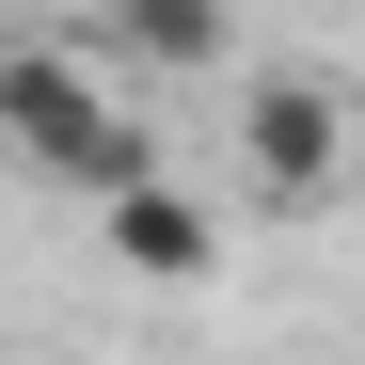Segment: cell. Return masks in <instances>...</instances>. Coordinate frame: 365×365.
Listing matches in <instances>:
<instances>
[{
  "label": "cell",
  "instance_id": "1",
  "mask_svg": "<svg viewBox=\"0 0 365 365\" xmlns=\"http://www.w3.org/2000/svg\"><path fill=\"white\" fill-rule=\"evenodd\" d=\"M0 143H16L48 191H128V175H159L143 128L111 111L96 48H0Z\"/></svg>",
  "mask_w": 365,
  "mask_h": 365
},
{
  "label": "cell",
  "instance_id": "2",
  "mask_svg": "<svg viewBox=\"0 0 365 365\" xmlns=\"http://www.w3.org/2000/svg\"><path fill=\"white\" fill-rule=\"evenodd\" d=\"M238 175H255L270 207H318L334 175H349V80H318V64H270L255 96H238Z\"/></svg>",
  "mask_w": 365,
  "mask_h": 365
},
{
  "label": "cell",
  "instance_id": "3",
  "mask_svg": "<svg viewBox=\"0 0 365 365\" xmlns=\"http://www.w3.org/2000/svg\"><path fill=\"white\" fill-rule=\"evenodd\" d=\"M96 222H111V255H128L143 286H207V270H222V222H207L191 191H159V175H128V191H96Z\"/></svg>",
  "mask_w": 365,
  "mask_h": 365
},
{
  "label": "cell",
  "instance_id": "4",
  "mask_svg": "<svg viewBox=\"0 0 365 365\" xmlns=\"http://www.w3.org/2000/svg\"><path fill=\"white\" fill-rule=\"evenodd\" d=\"M238 48V16L222 0H111V64H159V80H207Z\"/></svg>",
  "mask_w": 365,
  "mask_h": 365
}]
</instances>
